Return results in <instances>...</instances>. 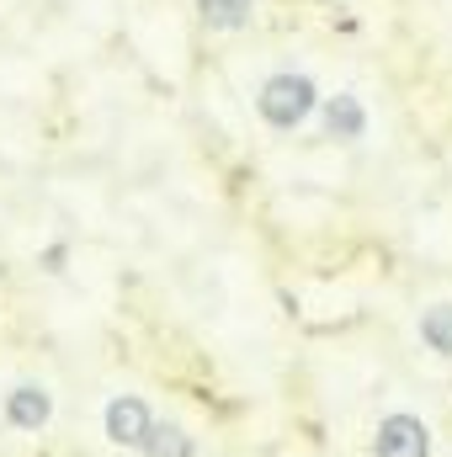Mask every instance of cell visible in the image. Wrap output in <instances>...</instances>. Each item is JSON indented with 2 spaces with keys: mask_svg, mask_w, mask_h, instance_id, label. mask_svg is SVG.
I'll list each match as a JSON object with an SVG mask.
<instances>
[{
  "mask_svg": "<svg viewBox=\"0 0 452 457\" xmlns=\"http://www.w3.org/2000/svg\"><path fill=\"white\" fill-rule=\"evenodd\" d=\"M5 420H11L16 431H43V426L54 420V394H48L43 383H16V388L5 394Z\"/></svg>",
  "mask_w": 452,
  "mask_h": 457,
  "instance_id": "277c9868",
  "label": "cell"
},
{
  "mask_svg": "<svg viewBox=\"0 0 452 457\" xmlns=\"http://www.w3.org/2000/svg\"><path fill=\"white\" fill-rule=\"evenodd\" d=\"M421 345L437 356H452V303H431L421 314Z\"/></svg>",
  "mask_w": 452,
  "mask_h": 457,
  "instance_id": "ba28073f",
  "label": "cell"
},
{
  "mask_svg": "<svg viewBox=\"0 0 452 457\" xmlns=\"http://www.w3.org/2000/svg\"><path fill=\"white\" fill-rule=\"evenodd\" d=\"M102 426H107V442H117V447H144L155 415H149V404L138 394H117L107 404V415H102Z\"/></svg>",
  "mask_w": 452,
  "mask_h": 457,
  "instance_id": "3957f363",
  "label": "cell"
},
{
  "mask_svg": "<svg viewBox=\"0 0 452 457\" xmlns=\"http://www.w3.org/2000/svg\"><path fill=\"white\" fill-rule=\"evenodd\" d=\"M197 16L208 32H239L255 16V0H197Z\"/></svg>",
  "mask_w": 452,
  "mask_h": 457,
  "instance_id": "8992f818",
  "label": "cell"
},
{
  "mask_svg": "<svg viewBox=\"0 0 452 457\" xmlns=\"http://www.w3.org/2000/svg\"><path fill=\"white\" fill-rule=\"evenodd\" d=\"M138 453H144V457H192V453H197V442H192L181 426H171V420H165V426H149V436H144V447H138Z\"/></svg>",
  "mask_w": 452,
  "mask_h": 457,
  "instance_id": "52a82bcc",
  "label": "cell"
},
{
  "mask_svg": "<svg viewBox=\"0 0 452 457\" xmlns=\"http://www.w3.org/2000/svg\"><path fill=\"white\" fill-rule=\"evenodd\" d=\"M314 107H320V91H314V80L298 75V70H277V75H266L261 91H255V112H261L266 128H277V133L304 128V122L314 117Z\"/></svg>",
  "mask_w": 452,
  "mask_h": 457,
  "instance_id": "6da1fadb",
  "label": "cell"
},
{
  "mask_svg": "<svg viewBox=\"0 0 452 457\" xmlns=\"http://www.w3.org/2000/svg\"><path fill=\"white\" fill-rule=\"evenodd\" d=\"M320 117H325V133L336 138V144H356L362 133H367V107L351 96V91H340L331 102H320Z\"/></svg>",
  "mask_w": 452,
  "mask_h": 457,
  "instance_id": "5b68a950",
  "label": "cell"
},
{
  "mask_svg": "<svg viewBox=\"0 0 452 457\" xmlns=\"http://www.w3.org/2000/svg\"><path fill=\"white\" fill-rule=\"evenodd\" d=\"M372 457H431V431L421 415H389L372 436Z\"/></svg>",
  "mask_w": 452,
  "mask_h": 457,
  "instance_id": "7a4b0ae2",
  "label": "cell"
}]
</instances>
